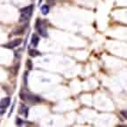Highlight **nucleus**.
I'll return each mask as SVG.
<instances>
[{"label": "nucleus", "mask_w": 127, "mask_h": 127, "mask_svg": "<svg viewBox=\"0 0 127 127\" xmlns=\"http://www.w3.org/2000/svg\"><path fill=\"white\" fill-rule=\"evenodd\" d=\"M20 97L22 100L24 101L30 102V103H38L42 100L40 97L36 96L34 94H30V93H20Z\"/></svg>", "instance_id": "2"}, {"label": "nucleus", "mask_w": 127, "mask_h": 127, "mask_svg": "<svg viewBox=\"0 0 127 127\" xmlns=\"http://www.w3.org/2000/svg\"><path fill=\"white\" fill-rule=\"evenodd\" d=\"M40 41V38L36 34H33L31 37V44L34 47H36L38 45V43Z\"/></svg>", "instance_id": "6"}, {"label": "nucleus", "mask_w": 127, "mask_h": 127, "mask_svg": "<svg viewBox=\"0 0 127 127\" xmlns=\"http://www.w3.org/2000/svg\"><path fill=\"white\" fill-rule=\"evenodd\" d=\"M41 13H42L44 15H46L47 13H49V6L48 5H46V4L43 5V6L41 7Z\"/></svg>", "instance_id": "9"}, {"label": "nucleus", "mask_w": 127, "mask_h": 127, "mask_svg": "<svg viewBox=\"0 0 127 127\" xmlns=\"http://www.w3.org/2000/svg\"><path fill=\"white\" fill-rule=\"evenodd\" d=\"M36 29L40 36H44V37H47V36H48L46 25H45V22L44 21H42V20H37V21H36Z\"/></svg>", "instance_id": "3"}, {"label": "nucleus", "mask_w": 127, "mask_h": 127, "mask_svg": "<svg viewBox=\"0 0 127 127\" xmlns=\"http://www.w3.org/2000/svg\"><path fill=\"white\" fill-rule=\"evenodd\" d=\"M47 2H48L49 4H54V0H47Z\"/></svg>", "instance_id": "14"}, {"label": "nucleus", "mask_w": 127, "mask_h": 127, "mask_svg": "<svg viewBox=\"0 0 127 127\" xmlns=\"http://www.w3.org/2000/svg\"><path fill=\"white\" fill-rule=\"evenodd\" d=\"M4 112H5V109H4V108H3V110H0V114H4Z\"/></svg>", "instance_id": "16"}, {"label": "nucleus", "mask_w": 127, "mask_h": 127, "mask_svg": "<svg viewBox=\"0 0 127 127\" xmlns=\"http://www.w3.org/2000/svg\"><path fill=\"white\" fill-rule=\"evenodd\" d=\"M26 66H27L28 69H32L33 68V64H32V62L30 60L27 61V63H26Z\"/></svg>", "instance_id": "10"}, {"label": "nucleus", "mask_w": 127, "mask_h": 127, "mask_svg": "<svg viewBox=\"0 0 127 127\" xmlns=\"http://www.w3.org/2000/svg\"><path fill=\"white\" fill-rule=\"evenodd\" d=\"M27 77H28V72H26L25 75H24V82H25L26 85H27Z\"/></svg>", "instance_id": "13"}, {"label": "nucleus", "mask_w": 127, "mask_h": 127, "mask_svg": "<svg viewBox=\"0 0 127 127\" xmlns=\"http://www.w3.org/2000/svg\"><path fill=\"white\" fill-rule=\"evenodd\" d=\"M121 114L124 115V116H125V118H126V111H122Z\"/></svg>", "instance_id": "15"}, {"label": "nucleus", "mask_w": 127, "mask_h": 127, "mask_svg": "<svg viewBox=\"0 0 127 127\" xmlns=\"http://www.w3.org/2000/svg\"><path fill=\"white\" fill-rule=\"evenodd\" d=\"M20 113L23 115L25 117H28V116H29V108H28V107L22 105V106L20 108Z\"/></svg>", "instance_id": "7"}, {"label": "nucleus", "mask_w": 127, "mask_h": 127, "mask_svg": "<svg viewBox=\"0 0 127 127\" xmlns=\"http://www.w3.org/2000/svg\"><path fill=\"white\" fill-rule=\"evenodd\" d=\"M22 31H23V29H21V30H17L14 32L15 35H19V34H22Z\"/></svg>", "instance_id": "11"}, {"label": "nucleus", "mask_w": 127, "mask_h": 127, "mask_svg": "<svg viewBox=\"0 0 127 127\" xmlns=\"http://www.w3.org/2000/svg\"><path fill=\"white\" fill-rule=\"evenodd\" d=\"M10 101H11V100L9 97L4 98L3 100H0V108H6V107H8L9 105H10Z\"/></svg>", "instance_id": "5"}, {"label": "nucleus", "mask_w": 127, "mask_h": 127, "mask_svg": "<svg viewBox=\"0 0 127 127\" xmlns=\"http://www.w3.org/2000/svg\"><path fill=\"white\" fill-rule=\"evenodd\" d=\"M21 42H22V40H21V39L17 38V39H14V40L11 41V42L8 43L7 45H5V47H6V48L13 49V48H15V47L19 46V45L21 44Z\"/></svg>", "instance_id": "4"}, {"label": "nucleus", "mask_w": 127, "mask_h": 127, "mask_svg": "<svg viewBox=\"0 0 127 127\" xmlns=\"http://www.w3.org/2000/svg\"><path fill=\"white\" fill-rule=\"evenodd\" d=\"M33 5H30L25 8H22L21 10V16H20V22L21 23H27L28 21H30V17H31L32 13H33Z\"/></svg>", "instance_id": "1"}, {"label": "nucleus", "mask_w": 127, "mask_h": 127, "mask_svg": "<svg viewBox=\"0 0 127 127\" xmlns=\"http://www.w3.org/2000/svg\"><path fill=\"white\" fill-rule=\"evenodd\" d=\"M29 54L31 57H36L38 55H40V53L38 51H36V50H34V49H30V51H29Z\"/></svg>", "instance_id": "8"}, {"label": "nucleus", "mask_w": 127, "mask_h": 127, "mask_svg": "<svg viewBox=\"0 0 127 127\" xmlns=\"http://www.w3.org/2000/svg\"><path fill=\"white\" fill-rule=\"evenodd\" d=\"M32 1H35V0H32Z\"/></svg>", "instance_id": "18"}, {"label": "nucleus", "mask_w": 127, "mask_h": 127, "mask_svg": "<svg viewBox=\"0 0 127 127\" xmlns=\"http://www.w3.org/2000/svg\"><path fill=\"white\" fill-rule=\"evenodd\" d=\"M16 123H17V125H21L22 124H23V121L21 120L20 118H18V119H17V121H16Z\"/></svg>", "instance_id": "12"}, {"label": "nucleus", "mask_w": 127, "mask_h": 127, "mask_svg": "<svg viewBox=\"0 0 127 127\" xmlns=\"http://www.w3.org/2000/svg\"><path fill=\"white\" fill-rule=\"evenodd\" d=\"M42 1H43V0H39V3H38V4H40L41 3H42Z\"/></svg>", "instance_id": "17"}]
</instances>
